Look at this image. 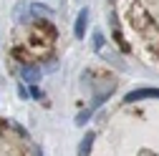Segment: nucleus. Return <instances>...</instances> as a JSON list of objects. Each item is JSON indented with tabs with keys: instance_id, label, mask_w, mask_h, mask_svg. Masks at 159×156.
<instances>
[{
	"instance_id": "6",
	"label": "nucleus",
	"mask_w": 159,
	"mask_h": 156,
	"mask_svg": "<svg viewBox=\"0 0 159 156\" xmlns=\"http://www.w3.org/2000/svg\"><path fill=\"white\" fill-rule=\"evenodd\" d=\"M91 144H93V133L89 131V133L84 136V141H81V146H78V156H89V151H91Z\"/></svg>"
},
{
	"instance_id": "8",
	"label": "nucleus",
	"mask_w": 159,
	"mask_h": 156,
	"mask_svg": "<svg viewBox=\"0 0 159 156\" xmlns=\"http://www.w3.org/2000/svg\"><path fill=\"white\" fill-rule=\"evenodd\" d=\"M111 3H114V0H111Z\"/></svg>"
},
{
	"instance_id": "4",
	"label": "nucleus",
	"mask_w": 159,
	"mask_h": 156,
	"mask_svg": "<svg viewBox=\"0 0 159 156\" xmlns=\"http://www.w3.org/2000/svg\"><path fill=\"white\" fill-rule=\"evenodd\" d=\"M30 13H33V15H38V18H53V10H51L48 5H41V3L30 5Z\"/></svg>"
},
{
	"instance_id": "3",
	"label": "nucleus",
	"mask_w": 159,
	"mask_h": 156,
	"mask_svg": "<svg viewBox=\"0 0 159 156\" xmlns=\"http://www.w3.org/2000/svg\"><path fill=\"white\" fill-rule=\"evenodd\" d=\"M20 76H23L25 83H38V81H41V71H38L35 66H23L20 68Z\"/></svg>"
},
{
	"instance_id": "2",
	"label": "nucleus",
	"mask_w": 159,
	"mask_h": 156,
	"mask_svg": "<svg viewBox=\"0 0 159 156\" xmlns=\"http://www.w3.org/2000/svg\"><path fill=\"white\" fill-rule=\"evenodd\" d=\"M86 23H89V8H81V13H78V18H76V25H73L76 38L86 35Z\"/></svg>"
},
{
	"instance_id": "5",
	"label": "nucleus",
	"mask_w": 159,
	"mask_h": 156,
	"mask_svg": "<svg viewBox=\"0 0 159 156\" xmlns=\"http://www.w3.org/2000/svg\"><path fill=\"white\" fill-rule=\"evenodd\" d=\"M28 13H30V8H28L25 3H18V5H15V13H13V20H18V23H23L25 18H28Z\"/></svg>"
},
{
	"instance_id": "1",
	"label": "nucleus",
	"mask_w": 159,
	"mask_h": 156,
	"mask_svg": "<svg viewBox=\"0 0 159 156\" xmlns=\"http://www.w3.org/2000/svg\"><path fill=\"white\" fill-rule=\"evenodd\" d=\"M144 98H159V88H136L131 93H126V103H136V101H144Z\"/></svg>"
},
{
	"instance_id": "7",
	"label": "nucleus",
	"mask_w": 159,
	"mask_h": 156,
	"mask_svg": "<svg viewBox=\"0 0 159 156\" xmlns=\"http://www.w3.org/2000/svg\"><path fill=\"white\" fill-rule=\"evenodd\" d=\"M101 46H104V35L101 33H93V48L101 50Z\"/></svg>"
}]
</instances>
